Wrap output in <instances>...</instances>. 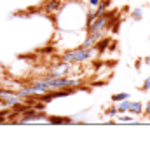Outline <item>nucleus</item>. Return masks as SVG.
<instances>
[{
  "label": "nucleus",
  "mask_w": 150,
  "mask_h": 153,
  "mask_svg": "<svg viewBox=\"0 0 150 153\" xmlns=\"http://www.w3.org/2000/svg\"><path fill=\"white\" fill-rule=\"evenodd\" d=\"M108 44H110V38H100L98 45H96V51L98 52H105V49L108 47Z\"/></svg>",
  "instance_id": "6e6552de"
},
{
  "label": "nucleus",
  "mask_w": 150,
  "mask_h": 153,
  "mask_svg": "<svg viewBox=\"0 0 150 153\" xmlns=\"http://www.w3.org/2000/svg\"><path fill=\"white\" fill-rule=\"evenodd\" d=\"M131 96L128 94V92H119V94H113L112 96V101L113 103H119V101H122V99H129Z\"/></svg>",
  "instance_id": "1a4fd4ad"
},
{
  "label": "nucleus",
  "mask_w": 150,
  "mask_h": 153,
  "mask_svg": "<svg viewBox=\"0 0 150 153\" xmlns=\"http://www.w3.org/2000/svg\"><path fill=\"white\" fill-rule=\"evenodd\" d=\"M131 18L134 19V21H140V19L143 18V10H141V9H134L131 12Z\"/></svg>",
  "instance_id": "9b49d317"
},
{
  "label": "nucleus",
  "mask_w": 150,
  "mask_h": 153,
  "mask_svg": "<svg viewBox=\"0 0 150 153\" xmlns=\"http://www.w3.org/2000/svg\"><path fill=\"white\" fill-rule=\"evenodd\" d=\"M18 101H21V97L16 92L7 91V89H0V103H2V106H12Z\"/></svg>",
  "instance_id": "20e7f679"
},
{
  "label": "nucleus",
  "mask_w": 150,
  "mask_h": 153,
  "mask_svg": "<svg viewBox=\"0 0 150 153\" xmlns=\"http://www.w3.org/2000/svg\"><path fill=\"white\" fill-rule=\"evenodd\" d=\"M128 106H129V101H128V99H122V101H119V106H117V111H121V113H124V111H128Z\"/></svg>",
  "instance_id": "9d476101"
},
{
  "label": "nucleus",
  "mask_w": 150,
  "mask_h": 153,
  "mask_svg": "<svg viewBox=\"0 0 150 153\" xmlns=\"http://www.w3.org/2000/svg\"><path fill=\"white\" fill-rule=\"evenodd\" d=\"M89 4H91L93 7H98V4H100V0H89Z\"/></svg>",
  "instance_id": "f3484780"
},
{
  "label": "nucleus",
  "mask_w": 150,
  "mask_h": 153,
  "mask_svg": "<svg viewBox=\"0 0 150 153\" xmlns=\"http://www.w3.org/2000/svg\"><path fill=\"white\" fill-rule=\"evenodd\" d=\"M143 115H145L147 118H150V101L147 103V106H145V113H143Z\"/></svg>",
  "instance_id": "4468645a"
},
{
  "label": "nucleus",
  "mask_w": 150,
  "mask_h": 153,
  "mask_svg": "<svg viewBox=\"0 0 150 153\" xmlns=\"http://www.w3.org/2000/svg\"><path fill=\"white\" fill-rule=\"evenodd\" d=\"M141 91H150V76L145 78V82H143V87H141Z\"/></svg>",
  "instance_id": "f8f14e48"
},
{
  "label": "nucleus",
  "mask_w": 150,
  "mask_h": 153,
  "mask_svg": "<svg viewBox=\"0 0 150 153\" xmlns=\"http://www.w3.org/2000/svg\"><path fill=\"white\" fill-rule=\"evenodd\" d=\"M21 118H18V124H32V122H37V120H46L47 115L44 110H35V108H26L23 113H19Z\"/></svg>",
  "instance_id": "f03ea898"
},
{
  "label": "nucleus",
  "mask_w": 150,
  "mask_h": 153,
  "mask_svg": "<svg viewBox=\"0 0 150 153\" xmlns=\"http://www.w3.org/2000/svg\"><path fill=\"white\" fill-rule=\"evenodd\" d=\"M112 16H113L112 12H105L101 16H98L91 25H87V33H94V31H101V33H103L105 28L108 26V21H110Z\"/></svg>",
  "instance_id": "7ed1b4c3"
},
{
  "label": "nucleus",
  "mask_w": 150,
  "mask_h": 153,
  "mask_svg": "<svg viewBox=\"0 0 150 153\" xmlns=\"http://www.w3.org/2000/svg\"><path fill=\"white\" fill-rule=\"evenodd\" d=\"M49 122L51 124H72V118L70 117H49Z\"/></svg>",
  "instance_id": "0eeeda50"
},
{
  "label": "nucleus",
  "mask_w": 150,
  "mask_h": 153,
  "mask_svg": "<svg viewBox=\"0 0 150 153\" xmlns=\"http://www.w3.org/2000/svg\"><path fill=\"white\" fill-rule=\"evenodd\" d=\"M121 120H122V122H128V124H129V122H133L131 117H121Z\"/></svg>",
  "instance_id": "dca6fc26"
},
{
  "label": "nucleus",
  "mask_w": 150,
  "mask_h": 153,
  "mask_svg": "<svg viewBox=\"0 0 150 153\" xmlns=\"http://www.w3.org/2000/svg\"><path fill=\"white\" fill-rule=\"evenodd\" d=\"M91 54H93V49H91V51L74 49V51H66L59 59L65 61V63H70V65H75V63H84L87 59H91Z\"/></svg>",
  "instance_id": "f257e3e1"
},
{
  "label": "nucleus",
  "mask_w": 150,
  "mask_h": 153,
  "mask_svg": "<svg viewBox=\"0 0 150 153\" xmlns=\"http://www.w3.org/2000/svg\"><path fill=\"white\" fill-rule=\"evenodd\" d=\"M128 111H131V113H136V115H141V111H143V105H141L140 101H134V103H131V101H129Z\"/></svg>",
  "instance_id": "423d86ee"
},
{
  "label": "nucleus",
  "mask_w": 150,
  "mask_h": 153,
  "mask_svg": "<svg viewBox=\"0 0 150 153\" xmlns=\"http://www.w3.org/2000/svg\"><path fill=\"white\" fill-rule=\"evenodd\" d=\"M44 9L46 12H59V10L63 9V2L61 0H47L46 4H44Z\"/></svg>",
  "instance_id": "39448f33"
},
{
  "label": "nucleus",
  "mask_w": 150,
  "mask_h": 153,
  "mask_svg": "<svg viewBox=\"0 0 150 153\" xmlns=\"http://www.w3.org/2000/svg\"><path fill=\"white\" fill-rule=\"evenodd\" d=\"M117 113H119V111H117V108H115V106H113V108H110V110L106 111V115H108V117H115Z\"/></svg>",
  "instance_id": "ddd939ff"
},
{
  "label": "nucleus",
  "mask_w": 150,
  "mask_h": 153,
  "mask_svg": "<svg viewBox=\"0 0 150 153\" xmlns=\"http://www.w3.org/2000/svg\"><path fill=\"white\" fill-rule=\"evenodd\" d=\"M42 52H44V54H51V52H54V47H44Z\"/></svg>",
  "instance_id": "2eb2a0df"
},
{
  "label": "nucleus",
  "mask_w": 150,
  "mask_h": 153,
  "mask_svg": "<svg viewBox=\"0 0 150 153\" xmlns=\"http://www.w3.org/2000/svg\"><path fill=\"white\" fill-rule=\"evenodd\" d=\"M145 63H147V65H150V56H147V59H145Z\"/></svg>",
  "instance_id": "a211bd4d"
}]
</instances>
